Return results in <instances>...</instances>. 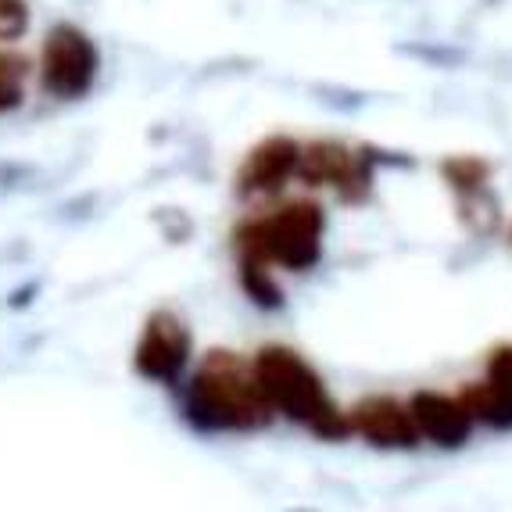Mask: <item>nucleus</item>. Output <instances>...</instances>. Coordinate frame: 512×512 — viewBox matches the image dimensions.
Returning a JSON list of instances; mask_svg holds the SVG:
<instances>
[{
	"label": "nucleus",
	"instance_id": "nucleus-1",
	"mask_svg": "<svg viewBox=\"0 0 512 512\" xmlns=\"http://www.w3.org/2000/svg\"><path fill=\"white\" fill-rule=\"evenodd\" d=\"M183 416L201 434H251L276 419L255 376V362L233 351H208L183 398Z\"/></svg>",
	"mask_w": 512,
	"mask_h": 512
},
{
	"label": "nucleus",
	"instance_id": "nucleus-2",
	"mask_svg": "<svg viewBox=\"0 0 512 512\" xmlns=\"http://www.w3.org/2000/svg\"><path fill=\"white\" fill-rule=\"evenodd\" d=\"M251 362H255L258 384H262L265 398L273 402L276 416H287L308 434H316L319 441H348V412L330 398L323 376L316 373L312 362L301 359L298 351L276 348V344L262 348Z\"/></svg>",
	"mask_w": 512,
	"mask_h": 512
},
{
	"label": "nucleus",
	"instance_id": "nucleus-3",
	"mask_svg": "<svg viewBox=\"0 0 512 512\" xmlns=\"http://www.w3.org/2000/svg\"><path fill=\"white\" fill-rule=\"evenodd\" d=\"M326 212L316 201H294L258 219H244L233 230L237 258H258L265 265H283L305 273L323 258Z\"/></svg>",
	"mask_w": 512,
	"mask_h": 512
},
{
	"label": "nucleus",
	"instance_id": "nucleus-4",
	"mask_svg": "<svg viewBox=\"0 0 512 512\" xmlns=\"http://www.w3.org/2000/svg\"><path fill=\"white\" fill-rule=\"evenodd\" d=\"M43 90L54 94L58 101H79L90 94L101 72V51L97 43L83 33L79 26L61 22L43 40Z\"/></svg>",
	"mask_w": 512,
	"mask_h": 512
},
{
	"label": "nucleus",
	"instance_id": "nucleus-5",
	"mask_svg": "<svg viewBox=\"0 0 512 512\" xmlns=\"http://www.w3.org/2000/svg\"><path fill=\"white\" fill-rule=\"evenodd\" d=\"M190 351H194V337L187 323L169 308H158L144 323L133 351V369L151 384H176L190 366Z\"/></svg>",
	"mask_w": 512,
	"mask_h": 512
},
{
	"label": "nucleus",
	"instance_id": "nucleus-6",
	"mask_svg": "<svg viewBox=\"0 0 512 512\" xmlns=\"http://www.w3.org/2000/svg\"><path fill=\"white\" fill-rule=\"evenodd\" d=\"M348 423L351 434H359L366 444L384 448V452H412L423 441L412 409L398 402V398H391V394H369V398H362L348 412Z\"/></svg>",
	"mask_w": 512,
	"mask_h": 512
},
{
	"label": "nucleus",
	"instance_id": "nucleus-7",
	"mask_svg": "<svg viewBox=\"0 0 512 512\" xmlns=\"http://www.w3.org/2000/svg\"><path fill=\"white\" fill-rule=\"evenodd\" d=\"M301 165V144L291 137H265L255 151H248L244 165L237 169V194L240 197H258V194H276L287 187L291 176H298Z\"/></svg>",
	"mask_w": 512,
	"mask_h": 512
},
{
	"label": "nucleus",
	"instance_id": "nucleus-8",
	"mask_svg": "<svg viewBox=\"0 0 512 512\" xmlns=\"http://www.w3.org/2000/svg\"><path fill=\"white\" fill-rule=\"evenodd\" d=\"M409 409L416 416L423 441L437 444V448H462L473 437V427H477V419L466 409L462 394L452 398V394L444 391H416Z\"/></svg>",
	"mask_w": 512,
	"mask_h": 512
},
{
	"label": "nucleus",
	"instance_id": "nucleus-9",
	"mask_svg": "<svg viewBox=\"0 0 512 512\" xmlns=\"http://www.w3.org/2000/svg\"><path fill=\"white\" fill-rule=\"evenodd\" d=\"M462 402L473 412L480 427L487 430H512V398L505 391H498L491 380L484 384H470L462 391Z\"/></svg>",
	"mask_w": 512,
	"mask_h": 512
},
{
	"label": "nucleus",
	"instance_id": "nucleus-10",
	"mask_svg": "<svg viewBox=\"0 0 512 512\" xmlns=\"http://www.w3.org/2000/svg\"><path fill=\"white\" fill-rule=\"evenodd\" d=\"M455 201H459L462 226H466L473 237H491V233L502 226V205H498L491 183L477 190H466V194H455Z\"/></svg>",
	"mask_w": 512,
	"mask_h": 512
},
{
	"label": "nucleus",
	"instance_id": "nucleus-11",
	"mask_svg": "<svg viewBox=\"0 0 512 512\" xmlns=\"http://www.w3.org/2000/svg\"><path fill=\"white\" fill-rule=\"evenodd\" d=\"M237 269H240V287H244V294H248L258 308L273 312V308L283 305V291H280V283L273 280V269H269V265L258 262V258H237Z\"/></svg>",
	"mask_w": 512,
	"mask_h": 512
},
{
	"label": "nucleus",
	"instance_id": "nucleus-12",
	"mask_svg": "<svg viewBox=\"0 0 512 512\" xmlns=\"http://www.w3.org/2000/svg\"><path fill=\"white\" fill-rule=\"evenodd\" d=\"M441 176L455 194H466V190H477L491 183V165L484 158H477V154H459V158H444Z\"/></svg>",
	"mask_w": 512,
	"mask_h": 512
},
{
	"label": "nucleus",
	"instance_id": "nucleus-13",
	"mask_svg": "<svg viewBox=\"0 0 512 512\" xmlns=\"http://www.w3.org/2000/svg\"><path fill=\"white\" fill-rule=\"evenodd\" d=\"M22 76H26V61L0 51V115L22 104Z\"/></svg>",
	"mask_w": 512,
	"mask_h": 512
},
{
	"label": "nucleus",
	"instance_id": "nucleus-14",
	"mask_svg": "<svg viewBox=\"0 0 512 512\" xmlns=\"http://www.w3.org/2000/svg\"><path fill=\"white\" fill-rule=\"evenodd\" d=\"M29 29L26 0H0V43H15Z\"/></svg>",
	"mask_w": 512,
	"mask_h": 512
},
{
	"label": "nucleus",
	"instance_id": "nucleus-15",
	"mask_svg": "<svg viewBox=\"0 0 512 512\" xmlns=\"http://www.w3.org/2000/svg\"><path fill=\"white\" fill-rule=\"evenodd\" d=\"M484 380H491V384L498 387V391H505L512 398V344H505V348H495L491 351V359H487V376Z\"/></svg>",
	"mask_w": 512,
	"mask_h": 512
},
{
	"label": "nucleus",
	"instance_id": "nucleus-16",
	"mask_svg": "<svg viewBox=\"0 0 512 512\" xmlns=\"http://www.w3.org/2000/svg\"><path fill=\"white\" fill-rule=\"evenodd\" d=\"M509 244H512V226H509Z\"/></svg>",
	"mask_w": 512,
	"mask_h": 512
}]
</instances>
